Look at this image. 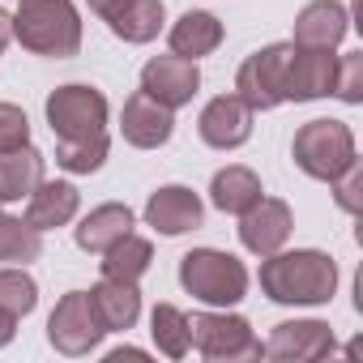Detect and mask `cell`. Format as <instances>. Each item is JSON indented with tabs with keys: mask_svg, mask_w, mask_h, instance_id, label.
Segmentation results:
<instances>
[{
	"mask_svg": "<svg viewBox=\"0 0 363 363\" xmlns=\"http://www.w3.org/2000/svg\"><path fill=\"white\" fill-rule=\"evenodd\" d=\"M261 291L274 303H295V308L329 303L337 291V265L329 252L316 248H295V252L278 248L261 257Z\"/></svg>",
	"mask_w": 363,
	"mask_h": 363,
	"instance_id": "cell-1",
	"label": "cell"
},
{
	"mask_svg": "<svg viewBox=\"0 0 363 363\" xmlns=\"http://www.w3.org/2000/svg\"><path fill=\"white\" fill-rule=\"evenodd\" d=\"M13 39L35 56L65 60V56H77L82 48V18L73 9V0H18Z\"/></svg>",
	"mask_w": 363,
	"mask_h": 363,
	"instance_id": "cell-2",
	"label": "cell"
},
{
	"mask_svg": "<svg viewBox=\"0 0 363 363\" xmlns=\"http://www.w3.org/2000/svg\"><path fill=\"white\" fill-rule=\"evenodd\" d=\"M179 286L210 308H231L248 295V269L231 252L193 248V252L179 257Z\"/></svg>",
	"mask_w": 363,
	"mask_h": 363,
	"instance_id": "cell-3",
	"label": "cell"
},
{
	"mask_svg": "<svg viewBox=\"0 0 363 363\" xmlns=\"http://www.w3.org/2000/svg\"><path fill=\"white\" fill-rule=\"evenodd\" d=\"M291 154H295V167L303 171V175H312V179H337L359 154H354V133H350V124H342V120H308L299 133H295V145H291Z\"/></svg>",
	"mask_w": 363,
	"mask_h": 363,
	"instance_id": "cell-4",
	"label": "cell"
},
{
	"mask_svg": "<svg viewBox=\"0 0 363 363\" xmlns=\"http://www.w3.org/2000/svg\"><path fill=\"white\" fill-rule=\"evenodd\" d=\"M48 124L56 133V145H73V141H94L107 137V99L94 86H60L48 94Z\"/></svg>",
	"mask_w": 363,
	"mask_h": 363,
	"instance_id": "cell-5",
	"label": "cell"
},
{
	"mask_svg": "<svg viewBox=\"0 0 363 363\" xmlns=\"http://www.w3.org/2000/svg\"><path fill=\"white\" fill-rule=\"evenodd\" d=\"M189 337L193 346L214 359V363H240V359H261V337L244 316L227 312H193L189 316Z\"/></svg>",
	"mask_w": 363,
	"mask_h": 363,
	"instance_id": "cell-6",
	"label": "cell"
},
{
	"mask_svg": "<svg viewBox=\"0 0 363 363\" xmlns=\"http://www.w3.org/2000/svg\"><path fill=\"white\" fill-rule=\"evenodd\" d=\"M286 65H291V43H269L252 52L240 73H235V94L252 111H274L286 103Z\"/></svg>",
	"mask_w": 363,
	"mask_h": 363,
	"instance_id": "cell-7",
	"label": "cell"
},
{
	"mask_svg": "<svg viewBox=\"0 0 363 363\" xmlns=\"http://www.w3.org/2000/svg\"><path fill=\"white\" fill-rule=\"evenodd\" d=\"M48 342L60 354H90L103 342V325H99L86 291H69L56 303V312L48 316Z\"/></svg>",
	"mask_w": 363,
	"mask_h": 363,
	"instance_id": "cell-8",
	"label": "cell"
},
{
	"mask_svg": "<svg viewBox=\"0 0 363 363\" xmlns=\"http://www.w3.org/2000/svg\"><path fill=\"white\" fill-rule=\"evenodd\" d=\"M333 350H337V342L325 320H282V325H274V333L261 346V354L274 363H312Z\"/></svg>",
	"mask_w": 363,
	"mask_h": 363,
	"instance_id": "cell-9",
	"label": "cell"
},
{
	"mask_svg": "<svg viewBox=\"0 0 363 363\" xmlns=\"http://www.w3.org/2000/svg\"><path fill=\"white\" fill-rule=\"evenodd\" d=\"M141 90L154 99V103H162V107H184V103H193V94L201 90V69H197V60H184V56H154V60H145V69H141Z\"/></svg>",
	"mask_w": 363,
	"mask_h": 363,
	"instance_id": "cell-10",
	"label": "cell"
},
{
	"mask_svg": "<svg viewBox=\"0 0 363 363\" xmlns=\"http://www.w3.org/2000/svg\"><path fill=\"white\" fill-rule=\"evenodd\" d=\"M291 227H295L291 206L278 201V197H261L257 206H248L240 214V244L252 257H269V252H278L291 240Z\"/></svg>",
	"mask_w": 363,
	"mask_h": 363,
	"instance_id": "cell-11",
	"label": "cell"
},
{
	"mask_svg": "<svg viewBox=\"0 0 363 363\" xmlns=\"http://www.w3.org/2000/svg\"><path fill=\"white\" fill-rule=\"evenodd\" d=\"M337 77V56L325 48H295L291 43V65H286V103H312L333 94Z\"/></svg>",
	"mask_w": 363,
	"mask_h": 363,
	"instance_id": "cell-12",
	"label": "cell"
},
{
	"mask_svg": "<svg viewBox=\"0 0 363 363\" xmlns=\"http://www.w3.org/2000/svg\"><path fill=\"white\" fill-rule=\"evenodd\" d=\"M120 133H124V141L137 145V150H158V145H167L171 133H175V111L162 107V103H154L145 90H137V94L124 99Z\"/></svg>",
	"mask_w": 363,
	"mask_h": 363,
	"instance_id": "cell-13",
	"label": "cell"
},
{
	"mask_svg": "<svg viewBox=\"0 0 363 363\" xmlns=\"http://www.w3.org/2000/svg\"><path fill=\"white\" fill-rule=\"evenodd\" d=\"M252 116L257 111L240 94H218V99L206 103V111L197 120V133L214 150H235V145H244L252 137Z\"/></svg>",
	"mask_w": 363,
	"mask_h": 363,
	"instance_id": "cell-14",
	"label": "cell"
},
{
	"mask_svg": "<svg viewBox=\"0 0 363 363\" xmlns=\"http://www.w3.org/2000/svg\"><path fill=\"white\" fill-rule=\"evenodd\" d=\"M201 218H206V206H201V197H197L193 189H184V184H167V189L150 193V201H145V223H150L154 231H162V235L197 231Z\"/></svg>",
	"mask_w": 363,
	"mask_h": 363,
	"instance_id": "cell-15",
	"label": "cell"
},
{
	"mask_svg": "<svg viewBox=\"0 0 363 363\" xmlns=\"http://www.w3.org/2000/svg\"><path fill=\"white\" fill-rule=\"evenodd\" d=\"M350 30V18H346V5L337 0H312L308 9H299L295 18V48H325L333 52Z\"/></svg>",
	"mask_w": 363,
	"mask_h": 363,
	"instance_id": "cell-16",
	"label": "cell"
},
{
	"mask_svg": "<svg viewBox=\"0 0 363 363\" xmlns=\"http://www.w3.org/2000/svg\"><path fill=\"white\" fill-rule=\"evenodd\" d=\"M90 295V308L103 325V333H128L141 316V291L137 282H120V278H103Z\"/></svg>",
	"mask_w": 363,
	"mask_h": 363,
	"instance_id": "cell-17",
	"label": "cell"
},
{
	"mask_svg": "<svg viewBox=\"0 0 363 363\" xmlns=\"http://www.w3.org/2000/svg\"><path fill=\"white\" fill-rule=\"evenodd\" d=\"M77 206H82V197L73 184H65V179H39L35 193L26 197V223L35 231H52V227L73 223Z\"/></svg>",
	"mask_w": 363,
	"mask_h": 363,
	"instance_id": "cell-18",
	"label": "cell"
},
{
	"mask_svg": "<svg viewBox=\"0 0 363 363\" xmlns=\"http://www.w3.org/2000/svg\"><path fill=\"white\" fill-rule=\"evenodd\" d=\"M128 231H133V210L120 206V201H107V206L90 210V214L82 218V227H73V240H77L82 252L103 257V252H107L116 240H124Z\"/></svg>",
	"mask_w": 363,
	"mask_h": 363,
	"instance_id": "cell-19",
	"label": "cell"
},
{
	"mask_svg": "<svg viewBox=\"0 0 363 363\" xmlns=\"http://www.w3.org/2000/svg\"><path fill=\"white\" fill-rule=\"evenodd\" d=\"M43 162L48 158L35 145H22V150L0 154V210L35 193V184L43 179Z\"/></svg>",
	"mask_w": 363,
	"mask_h": 363,
	"instance_id": "cell-20",
	"label": "cell"
},
{
	"mask_svg": "<svg viewBox=\"0 0 363 363\" xmlns=\"http://www.w3.org/2000/svg\"><path fill=\"white\" fill-rule=\"evenodd\" d=\"M210 201L223 214H244L248 206L261 201V175L252 167H223L210 179Z\"/></svg>",
	"mask_w": 363,
	"mask_h": 363,
	"instance_id": "cell-21",
	"label": "cell"
},
{
	"mask_svg": "<svg viewBox=\"0 0 363 363\" xmlns=\"http://www.w3.org/2000/svg\"><path fill=\"white\" fill-rule=\"evenodd\" d=\"M223 43V22L214 13H201V9H189L171 26V52L184 56V60H197V56H210L214 48Z\"/></svg>",
	"mask_w": 363,
	"mask_h": 363,
	"instance_id": "cell-22",
	"label": "cell"
},
{
	"mask_svg": "<svg viewBox=\"0 0 363 363\" xmlns=\"http://www.w3.org/2000/svg\"><path fill=\"white\" fill-rule=\"evenodd\" d=\"M162 18H167L162 0H124V5L107 18V30L116 39H124V43H150V39H158Z\"/></svg>",
	"mask_w": 363,
	"mask_h": 363,
	"instance_id": "cell-23",
	"label": "cell"
},
{
	"mask_svg": "<svg viewBox=\"0 0 363 363\" xmlns=\"http://www.w3.org/2000/svg\"><path fill=\"white\" fill-rule=\"evenodd\" d=\"M150 261H154V248H150V240H141V235H124V240H116L107 252H103V278H120V282H137L145 269H150Z\"/></svg>",
	"mask_w": 363,
	"mask_h": 363,
	"instance_id": "cell-24",
	"label": "cell"
},
{
	"mask_svg": "<svg viewBox=\"0 0 363 363\" xmlns=\"http://www.w3.org/2000/svg\"><path fill=\"white\" fill-rule=\"evenodd\" d=\"M150 337L167 359H184L193 337H189V312H179L175 303H158L150 312Z\"/></svg>",
	"mask_w": 363,
	"mask_h": 363,
	"instance_id": "cell-25",
	"label": "cell"
},
{
	"mask_svg": "<svg viewBox=\"0 0 363 363\" xmlns=\"http://www.w3.org/2000/svg\"><path fill=\"white\" fill-rule=\"evenodd\" d=\"M39 252H43V231H35L26 218H13L0 210V261L26 265V261H39Z\"/></svg>",
	"mask_w": 363,
	"mask_h": 363,
	"instance_id": "cell-26",
	"label": "cell"
},
{
	"mask_svg": "<svg viewBox=\"0 0 363 363\" xmlns=\"http://www.w3.org/2000/svg\"><path fill=\"white\" fill-rule=\"evenodd\" d=\"M35 303H39V286L26 269H0V308L22 320L35 312Z\"/></svg>",
	"mask_w": 363,
	"mask_h": 363,
	"instance_id": "cell-27",
	"label": "cell"
},
{
	"mask_svg": "<svg viewBox=\"0 0 363 363\" xmlns=\"http://www.w3.org/2000/svg\"><path fill=\"white\" fill-rule=\"evenodd\" d=\"M56 162L73 175H90L107 162V137H94V141H73V145H56Z\"/></svg>",
	"mask_w": 363,
	"mask_h": 363,
	"instance_id": "cell-28",
	"label": "cell"
},
{
	"mask_svg": "<svg viewBox=\"0 0 363 363\" xmlns=\"http://www.w3.org/2000/svg\"><path fill=\"white\" fill-rule=\"evenodd\" d=\"M333 94L350 107L363 103V52H346L337 56V77H333Z\"/></svg>",
	"mask_w": 363,
	"mask_h": 363,
	"instance_id": "cell-29",
	"label": "cell"
},
{
	"mask_svg": "<svg viewBox=\"0 0 363 363\" xmlns=\"http://www.w3.org/2000/svg\"><path fill=\"white\" fill-rule=\"evenodd\" d=\"M329 189H333V201H337L346 214H359V210H363V162L354 158L337 179H329Z\"/></svg>",
	"mask_w": 363,
	"mask_h": 363,
	"instance_id": "cell-30",
	"label": "cell"
},
{
	"mask_svg": "<svg viewBox=\"0 0 363 363\" xmlns=\"http://www.w3.org/2000/svg\"><path fill=\"white\" fill-rule=\"evenodd\" d=\"M30 145V120L22 107L13 103H0V154H9V150H22Z\"/></svg>",
	"mask_w": 363,
	"mask_h": 363,
	"instance_id": "cell-31",
	"label": "cell"
},
{
	"mask_svg": "<svg viewBox=\"0 0 363 363\" xmlns=\"http://www.w3.org/2000/svg\"><path fill=\"white\" fill-rule=\"evenodd\" d=\"M13 333H18V316L0 308V346H9V342H13Z\"/></svg>",
	"mask_w": 363,
	"mask_h": 363,
	"instance_id": "cell-32",
	"label": "cell"
},
{
	"mask_svg": "<svg viewBox=\"0 0 363 363\" xmlns=\"http://www.w3.org/2000/svg\"><path fill=\"white\" fill-rule=\"evenodd\" d=\"M124 359H133V363H145L150 354H145V350H137V346H120V350H111V354H107V363H124Z\"/></svg>",
	"mask_w": 363,
	"mask_h": 363,
	"instance_id": "cell-33",
	"label": "cell"
},
{
	"mask_svg": "<svg viewBox=\"0 0 363 363\" xmlns=\"http://www.w3.org/2000/svg\"><path fill=\"white\" fill-rule=\"evenodd\" d=\"M9 39H13V13H9V9H0V52L9 48Z\"/></svg>",
	"mask_w": 363,
	"mask_h": 363,
	"instance_id": "cell-34",
	"label": "cell"
},
{
	"mask_svg": "<svg viewBox=\"0 0 363 363\" xmlns=\"http://www.w3.org/2000/svg\"><path fill=\"white\" fill-rule=\"evenodd\" d=\"M120 5H124V0H90V9H94V13H99L103 22H107V18H111V13H116Z\"/></svg>",
	"mask_w": 363,
	"mask_h": 363,
	"instance_id": "cell-35",
	"label": "cell"
}]
</instances>
